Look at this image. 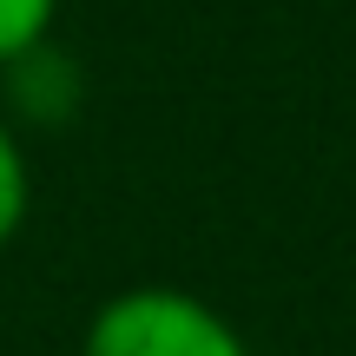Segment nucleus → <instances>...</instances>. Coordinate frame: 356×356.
I'll return each instance as SVG.
<instances>
[{"label":"nucleus","mask_w":356,"mask_h":356,"mask_svg":"<svg viewBox=\"0 0 356 356\" xmlns=\"http://www.w3.org/2000/svg\"><path fill=\"white\" fill-rule=\"evenodd\" d=\"M79 356H251L238 323L178 284H126L79 330Z\"/></svg>","instance_id":"f257e3e1"},{"label":"nucleus","mask_w":356,"mask_h":356,"mask_svg":"<svg viewBox=\"0 0 356 356\" xmlns=\"http://www.w3.org/2000/svg\"><path fill=\"white\" fill-rule=\"evenodd\" d=\"M0 99H7V126L20 132H60L73 126V113L86 106V73H79V60L60 47V40H40V47H26L20 60L0 66Z\"/></svg>","instance_id":"f03ea898"},{"label":"nucleus","mask_w":356,"mask_h":356,"mask_svg":"<svg viewBox=\"0 0 356 356\" xmlns=\"http://www.w3.org/2000/svg\"><path fill=\"white\" fill-rule=\"evenodd\" d=\"M33 211V165H26V139L0 119V251L26 231Z\"/></svg>","instance_id":"7ed1b4c3"},{"label":"nucleus","mask_w":356,"mask_h":356,"mask_svg":"<svg viewBox=\"0 0 356 356\" xmlns=\"http://www.w3.org/2000/svg\"><path fill=\"white\" fill-rule=\"evenodd\" d=\"M53 20H60V0H0V66L53 40Z\"/></svg>","instance_id":"20e7f679"}]
</instances>
